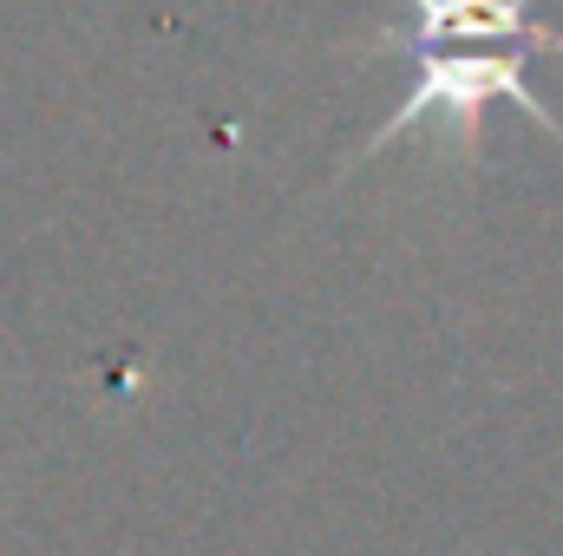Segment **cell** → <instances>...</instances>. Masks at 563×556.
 Segmentation results:
<instances>
[{
	"label": "cell",
	"instance_id": "cell-1",
	"mask_svg": "<svg viewBox=\"0 0 563 556\" xmlns=\"http://www.w3.org/2000/svg\"><path fill=\"white\" fill-rule=\"evenodd\" d=\"M459 46H485V40H445V46L413 53V59H420V79L400 92L394 119L361 144V157H380L400 132H413L426 119H445L459 138L478 151V132H485V112H492V105H518L531 125H544V132L563 144L558 112H544V99H538L531 79H525V59H531V53H518V46H511V53H459Z\"/></svg>",
	"mask_w": 563,
	"mask_h": 556
},
{
	"label": "cell",
	"instance_id": "cell-2",
	"mask_svg": "<svg viewBox=\"0 0 563 556\" xmlns=\"http://www.w3.org/2000/svg\"><path fill=\"white\" fill-rule=\"evenodd\" d=\"M413 20L374 33V53H426L445 40H498L525 53H563V26L531 20V0H407Z\"/></svg>",
	"mask_w": 563,
	"mask_h": 556
}]
</instances>
